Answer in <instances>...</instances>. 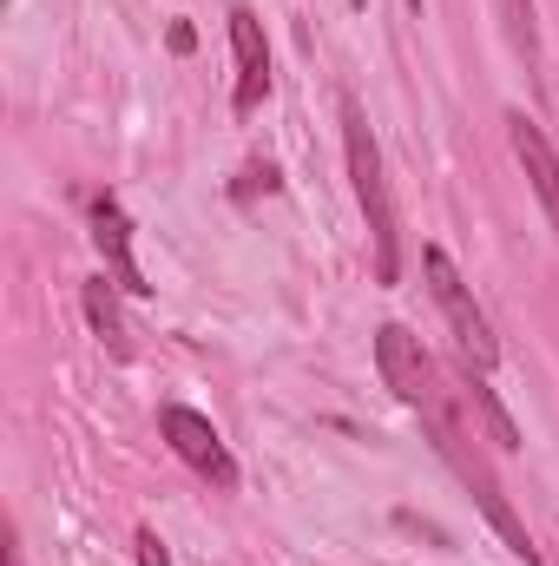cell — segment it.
Masks as SVG:
<instances>
[{
	"label": "cell",
	"instance_id": "cell-3",
	"mask_svg": "<svg viewBox=\"0 0 559 566\" xmlns=\"http://www.w3.org/2000/svg\"><path fill=\"white\" fill-rule=\"evenodd\" d=\"M421 271H428V290H434V303H441V316H447V329H454V343H461V363L467 369H494L500 363V343H494V323H487V310L474 303V290L461 283V271L447 264V251H421Z\"/></svg>",
	"mask_w": 559,
	"mask_h": 566
},
{
	"label": "cell",
	"instance_id": "cell-11",
	"mask_svg": "<svg viewBox=\"0 0 559 566\" xmlns=\"http://www.w3.org/2000/svg\"><path fill=\"white\" fill-rule=\"evenodd\" d=\"M500 20H507V40H514V53L540 60V27H534V0H500Z\"/></svg>",
	"mask_w": 559,
	"mask_h": 566
},
{
	"label": "cell",
	"instance_id": "cell-4",
	"mask_svg": "<svg viewBox=\"0 0 559 566\" xmlns=\"http://www.w3.org/2000/svg\"><path fill=\"white\" fill-rule=\"evenodd\" d=\"M376 369H382V382L395 389V402H409V409H421V416L441 402L434 356L421 349V336H409L402 323H382V329H376Z\"/></svg>",
	"mask_w": 559,
	"mask_h": 566
},
{
	"label": "cell",
	"instance_id": "cell-13",
	"mask_svg": "<svg viewBox=\"0 0 559 566\" xmlns=\"http://www.w3.org/2000/svg\"><path fill=\"white\" fill-rule=\"evenodd\" d=\"M7 566H20V554H7Z\"/></svg>",
	"mask_w": 559,
	"mask_h": 566
},
{
	"label": "cell",
	"instance_id": "cell-12",
	"mask_svg": "<svg viewBox=\"0 0 559 566\" xmlns=\"http://www.w3.org/2000/svg\"><path fill=\"white\" fill-rule=\"evenodd\" d=\"M139 566H171V560H165V541H158L151 527L139 534Z\"/></svg>",
	"mask_w": 559,
	"mask_h": 566
},
{
	"label": "cell",
	"instance_id": "cell-7",
	"mask_svg": "<svg viewBox=\"0 0 559 566\" xmlns=\"http://www.w3.org/2000/svg\"><path fill=\"white\" fill-rule=\"evenodd\" d=\"M507 139H514V158L527 165V178H534V191H540V205H547V218H553V231H559V151H553V139L527 113H507Z\"/></svg>",
	"mask_w": 559,
	"mask_h": 566
},
{
	"label": "cell",
	"instance_id": "cell-5",
	"mask_svg": "<svg viewBox=\"0 0 559 566\" xmlns=\"http://www.w3.org/2000/svg\"><path fill=\"white\" fill-rule=\"evenodd\" d=\"M165 441H171V454H178L184 468H198L204 481H218V488H238V461H231L224 434L204 422L198 409H165Z\"/></svg>",
	"mask_w": 559,
	"mask_h": 566
},
{
	"label": "cell",
	"instance_id": "cell-9",
	"mask_svg": "<svg viewBox=\"0 0 559 566\" xmlns=\"http://www.w3.org/2000/svg\"><path fill=\"white\" fill-rule=\"evenodd\" d=\"M80 296H86V323L99 329V343H106V349L126 363V356H133V336H126V316H119V296H113V283L93 277L86 290H80Z\"/></svg>",
	"mask_w": 559,
	"mask_h": 566
},
{
	"label": "cell",
	"instance_id": "cell-1",
	"mask_svg": "<svg viewBox=\"0 0 559 566\" xmlns=\"http://www.w3.org/2000/svg\"><path fill=\"white\" fill-rule=\"evenodd\" d=\"M342 145H349V178H356V205L369 218V238H376V283L402 277V224H395V198H389V178H382V151L376 133L362 119V106L342 93Z\"/></svg>",
	"mask_w": 559,
	"mask_h": 566
},
{
	"label": "cell",
	"instance_id": "cell-10",
	"mask_svg": "<svg viewBox=\"0 0 559 566\" xmlns=\"http://www.w3.org/2000/svg\"><path fill=\"white\" fill-rule=\"evenodd\" d=\"M461 389H467V402L481 409V422H487V434H494V448H520V428L507 422V409L494 402V389H487V382H481L467 363H461Z\"/></svg>",
	"mask_w": 559,
	"mask_h": 566
},
{
	"label": "cell",
	"instance_id": "cell-6",
	"mask_svg": "<svg viewBox=\"0 0 559 566\" xmlns=\"http://www.w3.org/2000/svg\"><path fill=\"white\" fill-rule=\"evenodd\" d=\"M231 53H238V93H231V106L257 113L264 93H271V46H264V20L251 7H231Z\"/></svg>",
	"mask_w": 559,
	"mask_h": 566
},
{
	"label": "cell",
	"instance_id": "cell-8",
	"mask_svg": "<svg viewBox=\"0 0 559 566\" xmlns=\"http://www.w3.org/2000/svg\"><path fill=\"white\" fill-rule=\"evenodd\" d=\"M93 244H99V258L113 264V277H119V290H151V283L139 277V258H133V224H126V211L113 205V198H93Z\"/></svg>",
	"mask_w": 559,
	"mask_h": 566
},
{
	"label": "cell",
	"instance_id": "cell-2",
	"mask_svg": "<svg viewBox=\"0 0 559 566\" xmlns=\"http://www.w3.org/2000/svg\"><path fill=\"white\" fill-rule=\"evenodd\" d=\"M421 422H428V434H434V448H441V461L454 468V481H461V488H467V494L481 501V514H487V527H494V534L507 541V554H520V560L534 566V560H540V547H534V534H527V527H520V514L507 507V494H500V481H494V468H487V461L474 454V441H467V428L454 422V409H447V402H434V409H428Z\"/></svg>",
	"mask_w": 559,
	"mask_h": 566
}]
</instances>
